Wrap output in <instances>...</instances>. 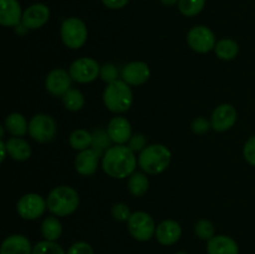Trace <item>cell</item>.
I'll return each mask as SVG.
<instances>
[{"label":"cell","mask_w":255,"mask_h":254,"mask_svg":"<svg viewBox=\"0 0 255 254\" xmlns=\"http://www.w3.org/2000/svg\"><path fill=\"white\" fill-rule=\"evenodd\" d=\"M137 166L134 152L125 144H116L107 149L102 157V168L112 178L122 179L133 173Z\"/></svg>","instance_id":"obj_1"},{"label":"cell","mask_w":255,"mask_h":254,"mask_svg":"<svg viewBox=\"0 0 255 254\" xmlns=\"http://www.w3.org/2000/svg\"><path fill=\"white\" fill-rule=\"evenodd\" d=\"M79 204V193L76 189L69 186L55 187L46 198L47 209L57 217L70 216L76 211Z\"/></svg>","instance_id":"obj_2"},{"label":"cell","mask_w":255,"mask_h":254,"mask_svg":"<svg viewBox=\"0 0 255 254\" xmlns=\"http://www.w3.org/2000/svg\"><path fill=\"white\" fill-rule=\"evenodd\" d=\"M105 106L115 114H122L131 109L133 102V94L127 82L116 80L107 85L104 91Z\"/></svg>","instance_id":"obj_3"},{"label":"cell","mask_w":255,"mask_h":254,"mask_svg":"<svg viewBox=\"0 0 255 254\" xmlns=\"http://www.w3.org/2000/svg\"><path fill=\"white\" fill-rule=\"evenodd\" d=\"M172 153L164 144L154 143L139 152L138 164L149 174H159L169 166Z\"/></svg>","instance_id":"obj_4"},{"label":"cell","mask_w":255,"mask_h":254,"mask_svg":"<svg viewBox=\"0 0 255 254\" xmlns=\"http://www.w3.org/2000/svg\"><path fill=\"white\" fill-rule=\"evenodd\" d=\"M60 34H61L62 42L67 47L77 50L84 46V44L86 42L87 27L85 22L79 17H69L62 22Z\"/></svg>","instance_id":"obj_5"},{"label":"cell","mask_w":255,"mask_h":254,"mask_svg":"<svg viewBox=\"0 0 255 254\" xmlns=\"http://www.w3.org/2000/svg\"><path fill=\"white\" fill-rule=\"evenodd\" d=\"M29 133L36 142L47 143L52 141L57 133L56 122L51 116L45 114H37L30 120Z\"/></svg>","instance_id":"obj_6"},{"label":"cell","mask_w":255,"mask_h":254,"mask_svg":"<svg viewBox=\"0 0 255 254\" xmlns=\"http://www.w3.org/2000/svg\"><path fill=\"white\" fill-rule=\"evenodd\" d=\"M128 232L136 241L147 242L156 233L153 218L146 212H134L127 222Z\"/></svg>","instance_id":"obj_7"},{"label":"cell","mask_w":255,"mask_h":254,"mask_svg":"<svg viewBox=\"0 0 255 254\" xmlns=\"http://www.w3.org/2000/svg\"><path fill=\"white\" fill-rule=\"evenodd\" d=\"M100 71L101 67L96 60L91 57H80L72 62L69 74L74 81L80 84H89L100 76Z\"/></svg>","instance_id":"obj_8"},{"label":"cell","mask_w":255,"mask_h":254,"mask_svg":"<svg viewBox=\"0 0 255 254\" xmlns=\"http://www.w3.org/2000/svg\"><path fill=\"white\" fill-rule=\"evenodd\" d=\"M46 208V201L37 193L24 194L16 203L17 214L26 221L40 218Z\"/></svg>","instance_id":"obj_9"},{"label":"cell","mask_w":255,"mask_h":254,"mask_svg":"<svg viewBox=\"0 0 255 254\" xmlns=\"http://www.w3.org/2000/svg\"><path fill=\"white\" fill-rule=\"evenodd\" d=\"M187 42L193 51L199 54H207L216 47V36L209 27L198 25L189 30L187 35Z\"/></svg>","instance_id":"obj_10"},{"label":"cell","mask_w":255,"mask_h":254,"mask_svg":"<svg viewBox=\"0 0 255 254\" xmlns=\"http://www.w3.org/2000/svg\"><path fill=\"white\" fill-rule=\"evenodd\" d=\"M71 76L64 69H54L46 76L45 87L54 96H64L71 89Z\"/></svg>","instance_id":"obj_11"},{"label":"cell","mask_w":255,"mask_h":254,"mask_svg":"<svg viewBox=\"0 0 255 254\" xmlns=\"http://www.w3.org/2000/svg\"><path fill=\"white\" fill-rule=\"evenodd\" d=\"M237 122V111L232 105L223 104L216 107L212 114V128L217 132H224L232 128Z\"/></svg>","instance_id":"obj_12"},{"label":"cell","mask_w":255,"mask_h":254,"mask_svg":"<svg viewBox=\"0 0 255 254\" xmlns=\"http://www.w3.org/2000/svg\"><path fill=\"white\" fill-rule=\"evenodd\" d=\"M50 17V10L45 4H32L22 12L21 24L29 30H36L44 26Z\"/></svg>","instance_id":"obj_13"},{"label":"cell","mask_w":255,"mask_h":254,"mask_svg":"<svg viewBox=\"0 0 255 254\" xmlns=\"http://www.w3.org/2000/svg\"><path fill=\"white\" fill-rule=\"evenodd\" d=\"M122 80L132 86L144 84L149 79L151 70L143 61H132L122 69Z\"/></svg>","instance_id":"obj_14"},{"label":"cell","mask_w":255,"mask_h":254,"mask_svg":"<svg viewBox=\"0 0 255 254\" xmlns=\"http://www.w3.org/2000/svg\"><path fill=\"white\" fill-rule=\"evenodd\" d=\"M182 236V227L173 219H166L156 227L154 237L162 246H172L179 241Z\"/></svg>","instance_id":"obj_15"},{"label":"cell","mask_w":255,"mask_h":254,"mask_svg":"<svg viewBox=\"0 0 255 254\" xmlns=\"http://www.w3.org/2000/svg\"><path fill=\"white\" fill-rule=\"evenodd\" d=\"M101 154L94 148H87L80 151L75 159V168L81 176H92L97 171L99 159Z\"/></svg>","instance_id":"obj_16"},{"label":"cell","mask_w":255,"mask_h":254,"mask_svg":"<svg viewBox=\"0 0 255 254\" xmlns=\"http://www.w3.org/2000/svg\"><path fill=\"white\" fill-rule=\"evenodd\" d=\"M107 132H109L112 142L117 144L126 143L132 137L131 124L125 117H114L107 125Z\"/></svg>","instance_id":"obj_17"},{"label":"cell","mask_w":255,"mask_h":254,"mask_svg":"<svg viewBox=\"0 0 255 254\" xmlns=\"http://www.w3.org/2000/svg\"><path fill=\"white\" fill-rule=\"evenodd\" d=\"M0 24L17 26L22 20L21 6L17 0H0Z\"/></svg>","instance_id":"obj_18"},{"label":"cell","mask_w":255,"mask_h":254,"mask_svg":"<svg viewBox=\"0 0 255 254\" xmlns=\"http://www.w3.org/2000/svg\"><path fill=\"white\" fill-rule=\"evenodd\" d=\"M31 243L21 234H12L2 241L0 254H32Z\"/></svg>","instance_id":"obj_19"},{"label":"cell","mask_w":255,"mask_h":254,"mask_svg":"<svg viewBox=\"0 0 255 254\" xmlns=\"http://www.w3.org/2000/svg\"><path fill=\"white\" fill-rule=\"evenodd\" d=\"M208 254H239V247L233 238L228 236H214L207 242Z\"/></svg>","instance_id":"obj_20"},{"label":"cell","mask_w":255,"mask_h":254,"mask_svg":"<svg viewBox=\"0 0 255 254\" xmlns=\"http://www.w3.org/2000/svg\"><path fill=\"white\" fill-rule=\"evenodd\" d=\"M7 153L15 161H26L31 156V147L25 139L20 137H11L5 142Z\"/></svg>","instance_id":"obj_21"},{"label":"cell","mask_w":255,"mask_h":254,"mask_svg":"<svg viewBox=\"0 0 255 254\" xmlns=\"http://www.w3.org/2000/svg\"><path fill=\"white\" fill-rule=\"evenodd\" d=\"M5 127L15 137L24 136L26 132H29V124L25 120V117L21 114H10L9 116L5 119Z\"/></svg>","instance_id":"obj_22"},{"label":"cell","mask_w":255,"mask_h":254,"mask_svg":"<svg viewBox=\"0 0 255 254\" xmlns=\"http://www.w3.org/2000/svg\"><path fill=\"white\" fill-rule=\"evenodd\" d=\"M41 234L45 241L56 242L62 234V224L56 217H46L41 223Z\"/></svg>","instance_id":"obj_23"},{"label":"cell","mask_w":255,"mask_h":254,"mask_svg":"<svg viewBox=\"0 0 255 254\" xmlns=\"http://www.w3.org/2000/svg\"><path fill=\"white\" fill-rule=\"evenodd\" d=\"M214 51L219 59L229 61V60L236 59L237 55L239 54V45L232 39H222L216 44Z\"/></svg>","instance_id":"obj_24"},{"label":"cell","mask_w":255,"mask_h":254,"mask_svg":"<svg viewBox=\"0 0 255 254\" xmlns=\"http://www.w3.org/2000/svg\"><path fill=\"white\" fill-rule=\"evenodd\" d=\"M149 188V181L146 174L143 173H132L128 179V191L134 197H142L147 193Z\"/></svg>","instance_id":"obj_25"},{"label":"cell","mask_w":255,"mask_h":254,"mask_svg":"<svg viewBox=\"0 0 255 254\" xmlns=\"http://www.w3.org/2000/svg\"><path fill=\"white\" fill-rule=\"evenodd\" d=\"M62 104H64L65 109L69 110V111H80L85 105V97L82 95V92L79 91V90L70 89L62 96Z\"/></svg>","instance_id":"obj_26"},{"label":"cell","mask_w":255,"mask_h":254,"mask_svg":"<svg viewBox=\"0 0 255 254\" xmlns=\"http://www.w3.org/2000/svg\"><path fill=\"white\" fill-rule=\"evenodd\" d=\"M70 146L77 151H84L87 149L92 143V133H90L86 129H76L70 134Z\"/></svg>","instance_id":"obj_27"},{"label":"cell","mask_w":255,"mask_h":254,"mask_svg":"<svg viewBox=\"0 0 255 254\" xmlns=\"http://www.w3.org/2000/svg\"><path fill=\"white\" fill-rule=\"evenodd\" d=\"M111 137H110L107 129H96L95 132H92V148L96 149L100 154H102L104 152H106L107 149L111 146Z\"/></svg>","instance_id":"obj_28"},{"label":"cell","mask_w":255,"mask_h":254,"mask_svg":"<svg viewBox=\"0 0 255 254\" xmlns=\"http://www.w3.org/2000/svg\"><path fill=\"white\" fill-rule=\"evenodd\" d=\"M206 0H179L178 9L184 16H196L203 10Z\"/></svg>","instance_id":"obj_29"},{"label":"cell","mask_w":255,"mask_h":254,"mask_svg":"<svg viewBox=\"0 0 255 254\" xmlns=\"http://www.w3.org/2000/svg\"><path fill=\"white\" fill-rule=\"evenodd\" d=\"M32 254H66L62 247L56 242L42 241L35 244L32 248Z\"/></svg>","instance_id":"obj_30"},{"label":"cell","mask_w":255,"mask_h":254,"mask_svg":"<svg viewBox=\"0 0 255 254\" xmlns=\"http://www.w3.org/2000/svg\"><path fill=\"white\" fill-rule=\"evenodd\" d=\"M214 232H216V228H214L213 223L208 219H201L194 226V233L198 238L203 239V241H209L211 238H213Z\"/></svg>","instance_id":"obj_31"},{"label":"cell","mask_w":255,"mask_h":254,"mask_svg":"<svg viewBox=\"0 0 255 254\" xmlns=\"http://www.w3.org/2000/svg\"><path fill=\"white\" fill-rule=\"evenodd\" d=\"M111 214L116 221L119 222H128L129 217H131V211H129L128 206L125 203H116L112 206Z\"/></svg>","instance_id":"obj_32"},{"label":"cell","mask_w":255,"mask_h":254,"mask_svg":"<svg viewBox=\"0 0 255 254\" xmlns=\"http://www.w3.org/2000/svg\"><path fill=\"white\" fill-rule=\"evenodd\" d=\"M100 77L104 80L107 84H111V82L119 80V70L115 66L114 64H105L101 66V71H100Z\"/></svg>","instance_id":"obj_33"},{"label":"cell","mask_w":255,"mask_h":254,"mask_svg":"<svg viewBox=\"0 0 255 254\" xmlns=\"http://www.w3.org/2000/svg\"><path fill=\"white\" fill-rule=\"evenodd\" d=\"M243 154L246 161L248 162L249 164L255 167V134L252 136L248 141L246 142L244 144V149H243Z\"/></svg>","instance_id":"obj_34"},{"label":"cell","mask_w":255,"mask_h":254,"mask_svg":"<svg viewBox=\"0 0 255 254\" xmlns=\"http://www.w3.org/2000/svg\"><path fill=\"white\" fill-rule=\"evenodd\" d=\"M212 127V124L209 120L204 119V117H197L193 122H192V131L196 134H204L208 132V129Z\"/></svg>","instance_id":"obj_35"},{"label":"cell","mask_w":255,"mask_h":254,"mask_svg":"<svg viewBox=\"0 0 255 254\" xmlns=\"http://www.w3.org/2000/svg\"><path fill=\"white\" fill-rule=\"evenodd\" d=\"M66 254H94V249L86 242H76L70 247Z\"/></svg>","instance_id":"obj_36"},{"label":"cell","mask_w":255,"mask_h":254,"mask_svg":"<svg viewBox=\"0 0 255 254\" xmlns=\"http://www.w3.org/2000/svg\"><path fill=\"white\" fill-rule=\"evenodd\" d=\"M128 147L133 152H142L146 148V137L141 133L133 134L128 141Z\"/></svg>","instance_id":"obj_37"},{"label":"cell","mask_w":255,"mask_h":254,"mask_svg":"<svg viewBox=\"0 0 255 254\" xmlns=\"http://www.w3.org/2000/svg\"><path fill=\"white\" fill-rule=\"evenodd\" d=\"M128 1L129 0H102L105 6L110 7V9H121V7L126 6Z\"/></svg>","instance_id":"obj_38"},{"label":"cell","mask_w":255,"mask_h":254,"mask_svg":"<svg viewBox=\"0 0 255 254\" xmlns=\"http://www.w3.org/2000/svg\"><path fill=\"white\" fill-rule=\"evenodd\" d=\"M0 151H1V158H0V161L4 162L5 157H6V153H7L6 144H5L4 141H0Z\"/></svg>","instance_id":"obj_39"},{"label":"cell","mask_w":255,"mask_h":254,"mask_svg":"<svg viewBox=\"0 0 255 254\" xmlns=\"http://www.w3.org/2000/svg\"><path fill=\"white\" fill-rule=\"evenodd\" d=\"M15 30H16V32L19 35H25L29 29H26V27H25L22 24H19V25H17V26H15Z\"/></svg>","instance_id":"obj_40"},{"label":"cell","mask_w":255,"mask_h":254,"mask_svg":"<svg viewBox=\"0 0 255 254\" xmlns=\"http://www.w3.org/2000/svg\"><path fill=\"white\" fill-rule=\"evenodd\" d=\"M162 2H163L164 5H167V6H172V5L177 4V2L179 1V0H161Z\"/></svg>","instance_id":"obj_41"},{"label":"cell","mask_w":255,"mask_h":254,"mask_svg":"<svg viewBox=\"0 0 255 254\" xmlns=\"http://www.w3.org/2000/svg\"><path fill=\"white\" fill-rule=\"evenodd\" d=\"M174 254H188V253H187V252H177V253Z\"/></svg>","instance_id":"obj_42"}]
</instances>
